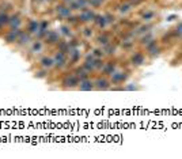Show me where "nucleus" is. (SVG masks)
<instances>
[{
    "instance_id": "nucleus-1",
    "label": "nucleus",
    "mask_w": 182,
    "mask_h": 159,
    "mask_svg": "<svg viewBox=\"0 0 182 159\" xmlns=\"http://www.w3.org/2000/svg\"><path fill=\"white\" fill-rule=\"evenodd\" d=\"M79 82L80 80H79V78L75 74H69L63 79V86H64L65 88H74L79 84Z\"/></svg>"
},
{
    "instance_id": "nucleus-2",
    "label": "nucleus",
    "mask_w": 182,
    "mask_h": 159,
    "mask_svg": "<svg viewBox=\"0 0 182 159\" xmlns=\"http://www.w3.org/2000/svg\"><path fill=\"white\" fill-rule=\"evenodd\" d=\"M88 6V0H72L68 4V7L75 11V10H84Z\"/></svg>"
},
{
    "instance_id": "nucleus-3",
    "label": "nucleus",
    "mask_w": 182,
    "mask_h": 159,
    "mask_svg": "<svg viewBox=\"0 0 182 159\" xmlns=\"http://www.w3.org/2000/svg\"><path fill=\"white\" fill-rule=\"evenodd\" d=\"M94 11H91V10H88V8H84V10H82V12L79 14V21H82V22H90V21H94Z\"/></svg>"
},
{
    "instance_id": "nucleus-4",
    "label": "nucleus",
    "mask_w": 182,
    "mask_h": 159,
    "mask_svg": "<svg viewBox=\"0 0 182 159\" xmlns=\"http://www.w3.org/2000/svg\"><path fill=\"white\" fill-rule=\"evenodd\" d=\"M56 11H57V15L60 16V18H64L67 19L68 16H71L72 14V10L68 7V6H64V4H59L57 7H56Z\"/></svg>"
},
{
    "instance_id": "nucleus-5",
    "label": "nucleus",
    "mask_w": 182,
    "mask_h": 159,
    "mask_svg": "<svg viewBox=\"0 0 182 159\" xmlns=\"http://www.w3.org/2000/svg\"><path fill=\"white\" fill-rule=\"evenodd\" d=\"M19 34H21V30H19V27H15V29H11L7 34H6V41L8 42V44H11V42H15L16 39H18Z\"/></svg>"
},
{
    "instance_id": "nucleus-6",
    "label": "nucleus",
    "mask_w": 182,
    "mask_h": 159,
    "mask_svg": "<svg viewBox=\"0 0 182 159\" xmlns=\"http://www.w3.org/2000/svg\"><path fill=\"white\" fill-rule=\"evenodd\" d=\"M83 68L86 71L91 72L95 69V57L92 55H87L86 56V61L83 63Z\"/></svg>"
},
{
    "instance_id": "nucleus-7",
    "label": "nucleus",
    "mask_w": 182,
    "mask_h": 159,
    "mask_svg": "<svg viewBox=\"0 0 182 159\" xmlns=\"http://www.w3.org/2000/svg\"><path fill=\"white\" fill-rule=\"evenodd\" d=\"M53 61H55V65H56V67H64L65 63H67V57H65V53H63V52L59 51V52L55 55Z\"/></svg>"
},
{
    "instance_id": "nucleus-8",
    "label": "nucleus",
    "mask_w": 182,
    "mask_h": 159,
    "mask_svg": "<svg viewBox=\"0 0 182 159\" xmlns=\"http://www.w3.org/2000/svg\"><path fill=\"white\" fill-rule=\"evenodd\" d=\"M79 88H80L82 91H91L95 88V84H94V82L87 78V79H84V80L79 82Z\"/></svg>"
},
{
    "instance_id": "nucleus-9",
    "label": "nucleus",
    "mask_w": 182,
    "mask_h": 159,
    "mask_svg": "<svg viewBox=\"0 0 182 159\" xmlns=\"http://www.w3.org/2000/svg\"><path fill=\"white\" fill-rule=\"evenodd\" d=\"M128 78V75L125 74V72H114L113 75H111V80L110 83L113 84H120V83H124V80Z\"/></svg>"
},
{
    "instance_id": "nucleus-10",
    "label": "nucleus",
    "mask_w": 182,
    "mask_h": 159,
    "mask_svg": "<svg viewBox=\"0 0 182 159\" xmlns=\"http://www.w3.org/2000/svg\"><path fill=\"white\" fill-rule=\"evenodd\" d=\"M94 84H95V88H97V90H107V88L110 87V82H109L106 78H98L97 80L94 82Z\"/></svg>"
},
{
    "instance_id": "nucleus-11",
    "label": "nucleus",
    "mask_w": 182,
    "mask_h": 159,
    "mask_svg": "<svg viewBox=\"0 0 182 159\" xmlns=\"http://www.w3.org/2000/svg\"><path fill=\"white\" fill-rule=\"evenodd\" d=\"M59 41H60V35L57 31H48V34H46L48 44H59Z\"/></svg>"
},
{
    "instance_id": "nucleus-12",
    "label": "nucleus",
    "mask_w": 182,
    "mask_h": 159,
    "mask_svg": "<svg viewBox=\"0 0 182 159\" xmlns=\"http://www.w3.org/2000/svg\"><path fill=\"white\" fill-rule=\"evenodd\" d=\"M69 60H71V64H74V63H76L80 59V52H79L78 48H69Z\"/></svg>"
},
{
    "instance_id": "nucleus-13",
    "label": "nucleus",
    "mask_w": 182,
    "mask_h": 159,
    "mask_svg": "<svg viewBox=\"0 0 182 159\" xmlns=\"http://www.w3.org/2000/svg\"><path fill=\"white\" fill-rule=\"evenodd\" d=\"M102 72H103L105 75H107V76H111L115 72V63H111V61L106 63L105 67L102 68Z\"/></svg>"
},
{
    "instance_id": "nucleus-14",
    "label": "nucleus",
    "mask_w": 182,
    "mask_h": 159,
    "mask_svg": "<svg viewBox=\"0 0 182 159\" xmlns=\"http://www.w3.org/2000/svg\"><path fill=\"white\" fill-rule=\"evenodd\" d=\"M131 61H132V64L133 65H141L144 63V55L143 53H140V52H136L133 56H132Z\"/></svg>"
},
{
    "instance_id": "nucleus-15",
    "label": "nucleus",
    "mask_w": 182,
    "mask_h": 159,
    "mask_svg": "<svg viewBox=\"0 0 182 159\" xmlns=\"http://www.w3.org/2000/svg\"><path fill=\"white\" fill-rule=\"evenodd\" d=\"M18 44L19 45H26L29 41H30V33H25V31H21V34H19L18 37Z\"/></svg>"
},
{
    "instance_id": "nucleus-16",
    "label": "nucleus",
    "mask_w": 182,
    "mask_h": 159,
    "mask_svg": "<svg viewBox=\"0 0 182 159\" xmlns=\"http://www.w3.org/2000/svg\"><path fill=\"white\" fill-rule=\"evenodd\" d=\"M94 22L97 23L101 29H103L105 26L107 25V21H106V18H105V15H95L94 16Z\"/></svg>"
},
{
    "instance_id": "nucleus-17",
    "label": "nucleus",
    "mask_w": 182,
    "mask_h": 159,
    "mask_svg": "<svg viewBox=\"0 0 182 159\" xmlns=\"http://www.w3.org/2000/svg\"><path fill=\"white\" fill-rule=\"evenodd\" d=\"M88 74H90V72L86 71L83 67H82V68H78V69L75 71V75L79 78V80H84V79H87V78H88Z\"/></svg>"
},
{
    "instance_id": "nucleus-18",
    "label": "nucleus",
    "mask_w": 182,
    "mask_h": 159,
    "mask_svg": "<svg viewBox=\"0 0 182 159\" xmlns=\"http://www.w3.org/2000/svg\"><path fill=\"white\" fill-rule=\"evenodd\" d=\"M53 65H55V61H53V59H52V57H44L41 60V67L45 68V69L52 68Z\"/></svg>"
},
{
    "instance_id": "nucleus-19",
    "label": "nucleus",
    "mask_w": 182,
    "mask_h": 159,
    "mask_svg": "<svg viewBox=\"0 0 182 159\" xmlns=\"http://www.w3.org/2000/svg\"><path fill=\"white\" fill-rule=\"evenodd\" d=\"M145 52H147V55L150 56V57L154 59V57H156V56H159V53H160V48H159V46H158V44H156V45H154V46H152V48L147 49Z\"/></svg>"
},
{
    "instance_id": "nucleus-20",
    "label": "nucleus",
    "mask_w": 182,
    "mask_h": 159,
    "mask_svg": "<svg viewBox=\"0 0 182 159\" xmlns=\"http://www.w3.org/2000/svg\"><path fill=\"white\" fill-rule=\"evenodd\" d=\"M8 25L11 26L12 29H15V27H19V25H21V19H19V16H18V15H14V16H11V18H10V22H8Z\"/></svg>"
},
{
    "instance_id": "nucleus-21",
    "label": "nucleus",
    "mask_w": 182,
    "mask_h": 159,
    "mask_svg": "<svg viewBox=\"0 0 182 159\" xmlns=\"http://www.w3.org/2000/svg\"><path fill=\"white\" fill-rule=\"evenodd\" d=\"M38 29H39V23L37 21H31L30 23H29V27H27V30L29 33H37L38 31Z\"/></svg>"
},
{
    "instance_id": "nucleus-22",
    "label": "nucleus",
    "mask_w": 182,
    "mask_h": 159,
    "mask_svg": "<svg viewBox=\"0 0 182 159\" xmlns=\"http://www.w3.org/2000/svg\"><path fill=\"white\" fill-rule=\"evenodd\" d=\"M59 51L63 53H68L69 52V42L67 41H59Z\"/></svg>"
},
{
    "instance_id": "nucleus-23",
    "label": "nucleus",
    "mask_w": 182,
    "mask_h": 159,
    "mask_svg": "<svg viewBox=\"0 0 182 159\" xmlns=\"http://www.w3.org/2000/svg\"><path fill=\"white\" fill-rule=\"evenodd\" d=\"M10 22V18L7 14H4V12H0V29H3L6 25H8Z\"/></svg>"
},
{
    "instance_id": "nucleus-24",
    "label": "nucleus",
    "mask_w": 182,
    "mask_h": 159,
    "mask_svg": "<svg viewBox=\"0 0 182 159\" xmlns=\"http://www.w3.org/2000/svg\"><path fill=\"white\" fill-rule=\"evenodd\" d=\"M102 51H103V53H106V55H113L115 51V46L109 42V44H106L105 46H102Z\"/></svg>"
},
{
    "instance_id": "nucleus-25",
    "label": "nucleus",
    "mask_w": 182,
    "mask_h": 159,
    "mask_svg": "<svg viewBox=\"0 0 182 159\" xmlns=\"http://www.w3.org/2000/svg\"><path fill=\"white\" fill-rule=\"evenodd\" d=\"M105 64H106V63L102 60V57H95V69H97V71H102Z\"/></svg>"
},
{
    "instance_id": "nucleus-26",
    "label": "nucleus",
    "mask_w": 182,
    "mask_h": 159,
    "mask_svg": "<svg viewBox=\"0 0 182 159\" xmlns=\"http://www.w3.org/2000/svg\"><path fill=\"white\" fill-rule=\"evenodd\" d=\"M151 39H154V37H152V34H151V33H150V31H148V33H147V34H145V35H144V37H141V39H140V44H141V45H143V46H145V45H147V44H148V42H150V41H151Z\"/></svg>"
},
{
    "instance_id": "nucleus-27",
    "label": "nucleus",
    "mask_w": 182,
    "mask_h": 159,
    "mask_svg": "<svg viewBox=\"0 0 182 159\" xmlns=\"http://www.w3.org/2000/svg\"><path fill=\"white\" fill-rule=\"evenodd\" d=\"M173 34H174V37H178V38L182 37V22H180V23H178V25L174 27Z\"/></svg>"
},
{
    "instance_id": "nucleus-28",
    "label": "nucleus",
    "mask_w": 182,
    "mask_h": 159,
    "mask_svg": "<svg viewBox=\"0 0 182 159\" xmlns=\"http://www.w3.org/2000/svg\"><path fill=\"white\" fill-rule=\"evenodd\" d=\"M97 42L101 46H105L106 44H109V38H107V35L106 34H103V35H98V38H97Z\"/></svg>"
},
{
    "instance_id": "nucleus-29",
    "label": "nucleus",
    "mask_w": 182,
    "mask_h": 159,
    "mask_svg": "<svg viewBox=\"0 0 182 159\" xmlns=\"http://www.w3.org/2000/svg\"><path fill=\"white\" fill-rule=\"evenodd\" d=\"M152 29V25H143V26H140V27L137 29V34H144V33H148Z\"/></svg>"
},
{
    "instance_id": "nucleus-30",
    "label": "nucleus",
    "mask_w": 182,
    "mask_h": 159,
    "mask_svg": "<svg viewBox=\"0 0 182 159\" xmlns=\"http://www.w3.org/2000/svg\"><path fill=\"white\" fill-rule=\"evenodd\" d=\"M154 16H155V12L154 11H145L144 14H143V19H144L145 22H148V21H151Z\"/></svg>"
},
{
    "instance_id": "nucleus-31",
    "label": "nucleus",
    "mask_w": 182,
    "mask_h": 159,
    "mask_svg": "<svg viewBox=\"0 0 182 159\" xmlns=\"http://www.w3.org/2000/svg\"><path fill=\"white\" fill-rule=\"evenodd\" d=\"M131 7H132V6L129 4V3H124V4L120 6V11L122 12V14H127V12L131 11Z\"/></svg>"
},
{
    "instance_id": "nucleus-32",
    "label": "nucleus",
    "mask_w": 182,
    "mask_h": 159,
    "mask_svg": "<svg viewBox=\"0 0 182 159\" xmlns=\"http://www.w3.org/2000/svg\"><path fill=\"white\" fill-rule=\"evenodd\" d=\"M103 2L105 0H88V4H90L91 7H99V6H102Z\"/></svg>"
},
{
    "instance_id": "nucleus-33",
    "label": "nucleus",
    "mask_w": 182,
    "mask_h": 159,
    "mask_svg": "<svg viewBox=\"0 0 182 159\" xmlns=\"http://www.w3.org/2000/svg\"><path fill=\"white\" fill-rule=\"evenodd\" d=\"M61 33L64 35H67V37H69V35H71V29H69L68 26H61Z\"/></svg>"
},
{
    "instance_id": "nucleus-34",
    "label": "nucleus",
    "mask_w": 182,
    "mask_h": 159,
    "mask_svg": "<svg viewBox=\"0 0 182 159\" xmlns=\"http://www.w3.org/2000/svg\"><path fill=\"white\" fill-rule=\"evenodd\" d=\"M41 48H42V44L39 41L37 42H34L33 44V48H31V52H35V51H41Z\"/></svg>"
},
{
    "instance_id": "nucleus-35",
    "label": "nucleus",
    "mask_w": 182,
    "mask_h": 159,
    "mask_svg": "<svg viewBox=\"0 0 182 159\" xmlns=\"http://www.w3.org/2000/svg\"><path fill=\"white\" fill-rule=\"evenodd\" d=\"M92 56H94V57H102V56H103V51H102V49H94V51H92Z\"/></svg>"
},
{
    "instance_id": "nucleus-36",
    "label": "nucleus",
    "mask_w": 182,
    "mask_h": 159,
    "mask_svg": "<svg viewBox=\"0 0 182 159\" xmlns=\"http://www.w3.org/2000/svg\"><path fill=\"white\" fill-rule=\"evenodd\" d=\"M83 35L86 38H88V37H91L92 35V30L90 27H86V29H83Z\"/></svg>"
},
{
    "instance_id": "nucleus-37",
    "label": "nucleus",
    "mask_w": 182,
    "mask_h": 159,
    "mask_svg": "<svg viewBox=\"0 0 182 159\" xmlns=\"http://www.w3.org/2000/svg\"><path fill=\"white\" fill-rule=\"evenodd\" d=\"M105 18H106V21H107V25H109V23H113L114 22V16L111 14H106V15H105Z\"/></svg>"
},
{
    "instance_id": "nucleus-38",
    "label": "nucleus",
    "mask_w": 182,
    "mask_h": 159,
    "mask_svg": "<svg viewBox=\"0 0 182 159\" xmlns=\"http://www.w3.org/2000/svg\"><path fill=\"white\" fill-rule=\"evenodd\" d=\"M78 19H79V18H75V16H72V15H71V16H68V18H67V21H68V22H71V23H74V22L78 21Z\"/></svg>"
},
{
    "instance_id": "nucleus-39",
    "label": "nucleus",
    "mask_w": 182,
    "mask_h": 159,
    "mask_svg": "<svg viewBox=\"0 0 182 159\" xmlns=\"http://www.w3.org/2000/svg\"><path fill=\"white\" fill-rule=\"evenodd\" d=\"M125 90H136V86H128L125 87Z\"/></svg>"
},
{
    "instance_id": "nucleus-40",
    "label": "nucleus",
    "mask_w": 182,
    "mask_h": 159,
    "mask_svg": "<svg viewBox=\"0 0 182 159\" xmlns=\"http://www.w3.org/2000/svg\"><path fill=\"white\" fill-rule=\"evenodd\" d=\"M38 76H39V78H42V76H45V74H44V72H39Z\"/></svg>"
},
{
    "instance_id": "nucleus-41",
    "label": "nucleus",
    "mask_w": 182,
    "mask_h": 159,
    "mask_svg": "<svg viewBox=\"0 0 182 159\" xmlns=\"http://www.w3.org/2000/svg\"><path fill=\"white\" fill-rule=\"evenodd\" d=\"M63 2H64V3H68V4H69V3H71L72 0H63Z\"/></svg>"
},
{
    "instance_id": "nucleus-42",
    "label": "nucleus",
    "mask_w": 182,
    "mask_h": 159,
    "mask_svg": "<svg viewBox=\"0 0 182 159\" xmlns=\"http://www.w3.org/2000/svg\"><path fill=\"white\" fill-rule=\"evenodd\" d=\"M181 38H182V37H181Z\"/></svg>"
}]
</instances>
